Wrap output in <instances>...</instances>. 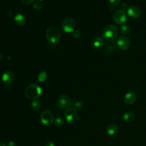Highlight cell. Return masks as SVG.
<instances>
[{
    "instance_id": "1",
    "label": "cell",
    "mask_w": 146,
    "mask_h": 146,
    "mask_svg": "<svg viewBox=\"0 0 146 146\" xmlns=\"http://www.w3.org/2000/svg\"><path fill=\"white\" fill-rule=\"evenodd\" d=\"M25 95L32 100L37 99L42 94V89L39 86L36 84H31L28 86L25 90Z\"/></svg>"
},
{
    "instance_id": "2",
    "label": "cell",
    "mask_w": 146,
    "mask_h": 146,
    "mask_svg": "<svg viewBox=\"0 0 146 146\" xmlns=\"http://www.w3.org/2000/svg\"><path fill=\"white\" fill-rule=\"evenodd\" d=\"M118 35V30L117 27L113 25H108L104 29L103 31V38L108 42H112L115 40Z\"/></svg>"
},
{
    "instance_id": "3",
    "label": "cell",
    "mask_w": 146,
    "mask_h": 146,
    "mask_svg": "<svg viewBox=\"0 0 146 146\" xmlns=\"http://www.w3.org/2000/svg\"><path fill=\"white\" fill-rule=\"evenodd\" d=\"M46 38L49 43H58L60 39V33L56 28L51 27L47 30Z\"/></svg>"
},
{
    "instance_id": "4",
    "label": "cell",
    "mask_w": 146,
    "mask_h": 146,
    "mask_svg": "<svg viewBox=\"0 0 146 146\" xmlns=\"http://www.w3.org/2000/svg\"><path fill=\"white\" fill-rule=\"evenodd\" d=\"M64 116L67 121L70 124H75L79 119L78 111L74 107L67 108L64 112Z\"/></svg>"
},
{
    "instance_id": "5",
    "label": "cell",
    "mask_w": 146,
    "mask_h": 146,
    "mask_svg": "<svg viewBox=\"0 0 146 146\" xmlns=\"http://www.w3.org/2000/svg\"><path fill=\"white\" fill-rule=\"evenodd\" d=\"M113 20L117 25H123L127 20V14L123 10H117L113 14Z\"/></svg>"
},
{
    "instance_id": "6",
    "label": "cell",
    "mask_w": 146,
    "mask_h": 146,
    "mask_svg": "<svg viewBox=\"0 0 146 146\" xmlns=\"http://www.w3.org/2000/svg\"><path fill=\"white\" fill-rule=\"evenodd\" d=\"M75 26L76 23L72 18H67L62 21L61 27L64 32L71 33L75 30Z\"/></svg>"
},
{
    "instance_id": "7",
    "label": "cell",
    "mask_w": 146,
    "mask_h": 146,
    "mask_svg": "<svg viewBox=\"0 0 146 146\" xmlns=\"http://www.w3.org/2000/svg\"><path fill=\"white\" fill-rule=\"evenodd\" d=\"M41 123L45 125H51L54 121L52 113L49 110H45L40 115Z\"/></svg>"
},
{
    "instance_id": "8",
    "label": "cell",
    "mask_w": 146,
    "mask_h": 146,
    "mask_svg": "<svg viewBox=\"0 0 146 146\" xmlns=\"http://www.w3.org/2000/svg\"><path fill=\"white\" fill-rule=\"evenodd\" d=\"M116 44L119 49L125 50L128 49L130 46V40L128 37L124 35H121L117 38Z\"/></svg>"
},
{
    "instance_id": "9",
    "label": "cell",
    "mask_w": 146,
    "mask_h": 146,
    "mask_svg": "<svg viewBox=\"0 0 146 146\" xmlns=\"http://www.w3.org/2000/svg\"><path fill=\"white\" fill-rule=\"evenodd\" d=\"M71 104V100L70 98L66 95H61L58 100L57 106L60 108H67Z\"/></svg>"
},
{
    "instance_id": "10",
    "label": "cell",
    "mask_w": 146,
    "mask_h": 146,
    "mask_svg": "<svg viewBox=\"0 0 146 146\" xmlns=\"http://www.w3.org/2000/svg\"><path fill=\"white\" fill-rule=\"evenodd\" d=\"M127 14L131 18L136 19L140 17L141 14L140 9L136 6H131L127 9Z\"/></svg>"
},
{
    "instance_id": "11",
    "label": "cell",
    "mask_w": 146,
    "mask_h": 146,
    "mask_svg": "<svg viewBox=\"0 0 146 146\" xmlns=\"http://www.w3.org/2000/svg\"><path fill=\"white\" fill-rule=\"evenodd\" d=\"M14 79V75L13 72L10 71H7L5 72L2 76V81L6 83L9 84L11 83Z\"/></svg>"
},
{
    "instance_id": "12",
    "label": "cell",
    "mask_w": 146,
    "mask_h": 146,
    "mask_svg": "<svg viewBox=\"0 0 146 146\" xmlns=\"http://www.w3.org/2000/svg\"><path fill=\"white\" fill-rule=\"evenodd\" d=\"M136 100V96L135 93L132 92H128L126 93L124 96V100L127 104H133Z\"/></svg>"
},
{
    "instance_id": "13",
    "label": "cell",
    "mask_w": 146,
    "mask_h": 146,
    "mask_svg": "<svg viewBox=\"0 0 146 146\" xmlns=\"http://www.w3.org/2000/svg\"><path fill=\"white\" fill-rule=\"evenodd\" d=\"M14 21L17 25L23 26L26 23V19L24 15L21 13H18L14 17Z\"/></svg>"
},
{
    "instance_id": "14",
    "label": "cell",
    "mask_w": 146,
    "mask_h": 146,
    "mask_svg": "<svg viewBox=\"0 0 146 146\" xmlns=\"http://www.w3.org/2000/svg\"><path fill=\"white\" fill-rule=\"evenodd\" d=\"M119 128L118 126L116 124H110L106 128V131L108 135H113L116 134L118 131Z\"/></svg>"
},
{
    "instance_id": "15",
    "label": "cell",
    "mask_w": 146,
    "mask_h": 146,
    "mask_svg": "<svg viewBox=\"0 0 146 146\" xmlns=\"http://www.w3.org/2000/svg\"><path fill=\"white\" fill-rule=\"evenodd\" d=\"M123 119L128 123H132L135 121L136 119L135 115L131 112H127L124 113L123 115Z\"/></svg>"
},
{
    "instance_id": "16",
    "label": "cell",
    "mask_w": 146,
    "mask_h": 146,
    "mask_svg": "<svg viewBox=\"0 0 146 146\" xmlns=\"http://www.w3.org/2000/svg\"><path fill=\"white\" fill-rule=\"evenodd\" d=\"M104 40L101 37L96 38L93 42V46L96 49H100L104 46Z\"/></svg>"
},
{
    "instance_id": "17",
    "label": "cell",
    "mask_w": 146,
    "mask_h": 146,
    "mask_svg": "<svg viewBox=\"0 0 146 146\" xmlns=\"http://www.w3.org/2000/svg\"><path fill=\"white\" fill-rule=\"evenodd\" d=\"M72 104V107L75 108L76 110H82L83 107V106H84L83 103L80 100L73 101Z\"/></svg>"
},
{
    "instance_id": "18",
    "label": "cell",
    "mask_w": 146,
    "mask_h": 146,
    "mask_svg": "<svg viewBox=\"0 0 146 146\" xmlns=\"http://www.w3.org/2000/svg\"><path fill=\"white\" fill-rule=\"evenodd\" d=\"M120 33L123 35H127L131 31L130 27L127 25H123L121 26L120 29Z\"/></svg>"
},
{
    "instance_id": "19",
    "label": "cell",
    "mask_w": 146,
    "mask_h": 146,
    "mask_svg": "<svg viewBox=\"0 0 146 146\" xmlns=\"http://www.w3.org/2000/svg\"><path fill=\"white\" fill-rule=\"evenodd\" d=\"M47 76V72L44 71H42V72H40L38 76V80L39 82L42 83L43 82L45 81V80L46 79Z\"/></svg>"
},
{
    "instance_id": "20",
    "label": "cell",
    "mask_w": 146,
    "mask_h": 146,
    "mask_svg": "<svg viewBox=\"0 0 146 146\" xmlns=\"http://www.w3.org/2000/svg\"><path fill=\"white\" fill-rule=\"evenodd\" d=\"M40 102H39V100L35 99L33 100L30 104V106L31 108L33 110H38L39 107H40Z\"/></svg>"
},
{
    "instance_id": "21",
    "label": "cell",
    "mask_w": 146,
    "mask_h": 146,
    "mask_svg": "<svg viewBox=\"0 0 146 146\" xmlns=\"http://www.w3.org/2000/svg\"><path fill=\"white\" fill-rule=\"evenodd\" d=\"M115 49H116V46L115 44L112 43H108L106 45L105 50L107 52L112 53L115 51Z\"/></svg>"
},
{
    "instance_id": "22",
    "label": "cell",
    "mask_w": 146,
    "mask_h": 146,
    "mask_svg": "<svg viewBox=\"0 0 146 146\" xmlns=\"http://www.w3.org/2000/svg\"><path fill=\"white\" fill-rule=\"evenodd\" d=\"M54 124L56 126L60 127L63 124L64 121H63V120L62 118H60L59 117H56L54 119Z\"/></svg>"
},
{
    "instance_id": "23",
    "label": "cell",
    "mask_w": 146,
    "mask_h": 146,
    "mask_svg": "<svg viewBox=\"0 0 146 146\" xmlns=\"http://www.w3.org/2000/svg\"><path fill=\"white\" fill-rule=\"evenodd\" d=\"M72 37L75 39H79L81 36V33L79 30H74L72 32Z\"/></svg>"
},
{
    "instance_id": "24",
    "label": "cell",
    "mask_w": 146,
    "mask_h": 146,
    "mask_svg": "<svg viewBox=\"0 0 146 146\" xmlns=\"http://www.w3.org/2000/svg\"><path fill=\"white\" fill-rule=\"evenodd\" d=\"M33 7L35 10H40L42 8V3L40 2H36L34 3Z\"/></svg>"
},
{
    "instance_id": "25",
    "label": "cell",
    "mask_w": 146,
    "mask_h": 146,
    "mask_svg": "<svg viewBox=\"0 0 146 146\" xmlns=\"http://www.w3.org/2000/svg\"><path fill=\"white\" fill-rule=\"evenodd\" d=\"M109 2L113 5H117L120 2V0H108Z\"/></svg>"
},
{
    "instance_id": "26",
    "label": "cell",
    "mask_w": 146,
    "mask_h": 146,
    "mask_svg": "<svg viewBox=\"0 0 146 146\" xmlns=\"http://www.w3.org/2000/svg\"><path fill=\"white\" fill-rule=\"evenodd\" d=\"M34 0H21V1L25 4V5H29V4H31L33 2H34Z\"/></svg>"
},
{
    "instance_id": "27",
    "label": "cell",
    "mask_w": 146,
    "mask_h": 146,
    "mask_svg": "<svg viewBox=\"0 0 146 146\" xmlns=\"http://www.w3.org/2000/svg\"><path fill=\"white\" fill-rule=\"evenodd\" d=\"M45 146H55V145L52 141H48L46 143Z\"/></svg>"
},
{
    "instance_id": "28",
    "label": "cell",
    "mask_w": 146,
    "mask_h": 146,
    "mask_svg": "<svg viewBox=\"0 0 146 146\" xmlns=\"http://www.w3.org/2000/svg\"><path fill=\"white\" fill-rule=\"evenodd\" d=\"M7 146H16V143L14 141H10L8 143Z\"/></svg>"
},
{
    "instance_id": "29",
    "label": "cell",
    "mask_w": 146,
    "mask_h": 146,
    "mask_svg": "<svg viewBox=\"0 0 146 146\" xmlns=\"http://www.w3.org/2000/svg\"><path fill=\"white\" fill-rule=\"evenodd\" d=\"M0 146H6V145L4 142L1 141V142H0Z\"/></svg>"
},
{
    "instance_id": "30",
    "label": "cell",
    "mask_w": 146,
    "mask_h": 146,
    "mask_svg": "<svg viewBox=\"0 0 146 146\" xmlns=\"http://www.w3.org/2000/svg\"><path fill=\"white\" fill-rule=\"evenodd\" d=\"M39 1H43V0H39Z\"/></svg>"
}]
</instances>
